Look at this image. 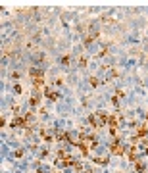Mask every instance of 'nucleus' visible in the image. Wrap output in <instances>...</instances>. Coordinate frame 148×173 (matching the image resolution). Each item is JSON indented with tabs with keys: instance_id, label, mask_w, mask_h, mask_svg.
<instances>
[{
	"instance_id": "f257e3e1",
	"label": "nucleus",
	"mask_w": 148,
	"mask_h": 173,
	"mask_svg": "<svg viewBox=\"0 0 148 173\" xmlns=\"http://www.w3.org/2000/svg\"><path fill=\"white\" fill-rule=\"evenodd\" d=\"M110 152H112V154H116V156H121V154H123V144L116 139V141L110 144Z\"/></svg>"
},
{
	"instance_id": "f03ea898",
	"label": "nucleus",
	"mask_w": 148,
	"mask_h": 173,
	"mask_svg": "<svg viewBox=\"0 0 148 173\" xmlns=\"http://www.w3.org/2000/svg\"><path fill=\"white\" fill-rule=\"evenodd\" d=\"M148 135V123H142L140 127H137V137L139 139H144Z\"/></svg>"
},
{
	"instance_id": "7ed1b4c3",
	"label": "nucleus",
	"mask_w": 148,
	"mask_h": 173,
	"mask_svg": "<svg viewBox=\"0 0 148 173\" xmlns=\"http://www.w3.org/2000/svg\"><path fill=\"white\" fill-rule=\"evenodd\" d=\"M44 96H46L48 100H58V96H60V94H58L56 91H52V89H48V86H46V89H44Z\"/></svg>"
},
{
	"instance_id": "20e7f679",
	"label": "nucleus",
	"mask_w": 148,
	"mask_h": 173,
	"mask_svg": "<svg viewBox=\"0 0 148 173\" xmlns=\"http://www.w3.org/2000/svg\"><path fill=\"white\" fill-rule=\"evenodd\" d=\"M88 123H90V127L100 129V123H98V117H96V115H88Z\"/></svg>"
},
{
	"instance_id": "39448f33",
	"label": "nucleus",
	"mask_w": 148,
	"mask_h": 173,
	"mask_svg": "<svg viewBox=\"0 0 148 173\" xmlns=\"http://www.w3.org/2000/svg\"><path fill=\"white\" fill-rule=\"evenodd\" d=\"M42 85H44V79H42V75H41V77H35V79H33V86H35V89H41Z\"/></svg>"
},
{
	"instance_id": "423d86ee",
	"label": "nucleus",
	"mask_w": 148,
	"mask_h": 173,
	"mask_svg": "<svg viewBox=\"0 0 148 173\" xmlns=\"http://www.w3.org/2000/svg\"><path fill=\"white\" fill-rule=\"evenodd\" d=\"M96 117H98V123H100V127H102V125H104V123L108 121V119H110V117H108L106 114H102V112H100V114L96 115Z\"/></svg>"
},
{
	"instance_id": "0eeeda50",
	"label": "nucleus",
	"mask_w": 148,
	"mask_h": 173,
	"mask_svg": "<svg viewBox=\"0 0 148 173\" xmlns=\"http://www.w3.org/2000/svg\"><path fill=\"white\" fill-rule=\"evenodd\" d=\"M135 169H137L139 173H142L144 171V164H142V162H135Z\"/></svg>"
},
{
	"instance_id": "6e6552de",
	"label": "nucleus",
	"mask_w": 148,
	"mask_h": 173,
	"mask_svg": "<svg viewBox=\"0 0 148 173\" xmlns=\"http://www.w3.org/2000/svg\"><path fill=\"white\" fill-rule=\"evenodd\" d=\"M39 100H41V96H33V98H29V104H31L33 108H35V106L39 104Z\"/></svg>"
},
{
	"instance_id": "1a4fd4ad",
	"label": "nucleus",
	"mask_w": 148,
	"mask_h": 173,
	"mask_svg": "<svg viewBox=\"0 0 148 173\" xmlns=\"http://www.w3.org/2000/svg\"><path fill=\"white\" fill-rule=\"evenodd\" d=\"M87 64H88V60L81 56V58H79V65H81V68H87Z\"/></svg>"
},
{
	"instance_id": "9d476101",
	"label": "nucleus",
	"mask_w": 148,
	"mask_h": 173,
	"mask_svg": "<svg viewBox=\"0 0 148 173\" xmlns=\"http://www.w3.org/2000/svg\"><path fill=\"white\" fill-rule=\"evenodd\" d=\"M69 62H71L69 56H64V58H62V64H64V65H69Z\"/></svg>"
},
{
	"instance_id": "9b49d317",
	"label": "nucleus",
	"mask_w": 148,
	"mask_h": 173,
	"mask_svg": "<svg viewBox=\"0 0 148 173\" xmlns=\"http://www.w3.org/2000/svg\"><path fill=\"white\" fill-rule=\"evenodd\" d=\"M94 162H96V164H104V165H106L108 164V158H96Z\"/></svg>"
},
{
	"instance_id": "f8f14e48",
	"label": "nucleus",
	"mask_w": 148,
	"mask_h": 173,
	"mask_svg": "<svg viewBox=\"0 0 148 173\" xmlns=\"http://www.w3.org/2000/svg\"><path fill=\"white\" fill-rule=\"evenodd\" d=\"M73 167L77 169V171H81V169H83V164H79V162H73Z\"/></svg>"
},
{
	"instance_id": "ddd939ff",
	"label": "nucleus",
	"mask_w": 148,
	"mask_h": 173,
	"mask_svg": "<svg viewBox=\"0 0 148 173\" xmlns=\"http://www.w3.org/2000/svg\"><path fill=\"white\" fill-rule=\"evenodd\" d=\"M88 81H90V85H93V86H98V79L96 77H90Z\"/></svg>"
}]
</instances>
